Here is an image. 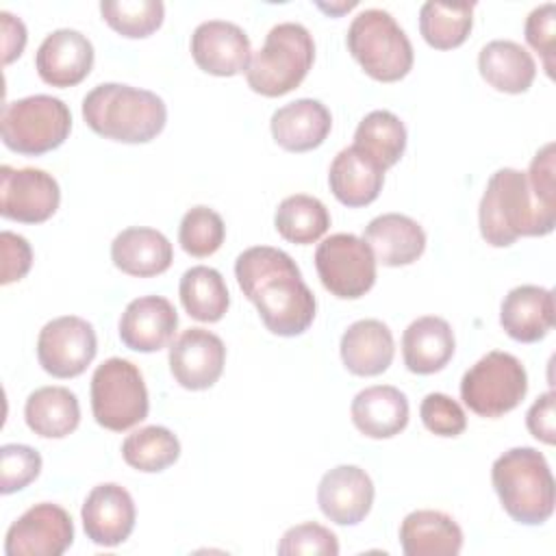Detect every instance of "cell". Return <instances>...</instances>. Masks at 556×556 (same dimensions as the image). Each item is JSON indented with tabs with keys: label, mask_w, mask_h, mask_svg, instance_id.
Wrapping results in <instances>:
<instances>
[{
	"label": "cell",
	"mask_w": 556,
	"mask_h": 556,
	"mask_svg": "<svg viewBox=\"0 0 556 556\" xmlns=\"http://www.w3.org/2000/svg\"><path fill=\"white\" fill-rule=\"evenodd\" d=\"M26 426L43 439H63L80 424L78 397L65 387H39L24 404Z\"/></svg>",
	"instance_id": "cell-30"
},
{
	"label": "cell",
	"mask_w": 556,
	"mask_h": 556,
	"mask_svg": "<svg viewBox=\"0 0 556 556\" xmlns=\"http://www.w3.org/2000/svg\"><path fill=\"white\" fill-rule=\"evenodd\" d=\"M482 239L493 248H508L519 237H545L556 226V208L541 204L526 172L502 167L491 174L478 206Z\"/></svg>",
	"instance_id": "cell-2"
},
{
	"label": "cell",
	"mask_w": 556,
	"mask_h": 556,
	"mask_svg": "<svg viewBox=\"0 0 556 556\" xmlns=\"http://www.w3.org/2000/svg\"><path fill=\"white\" fill-rule=\"evenodd\" d=\"M80 517L91 543L100 547H115L130 536L137 510L132 495L122 484L102 482L85 497Z\"/></svg>",
	"instance_id": "cell-16"
},
{
	"label": "cell",
	"mask_w": 556,
	"mask_h": 556,
	"mask_svg": "<svg viewBox=\"0 0 556 556\" xmlns=\"http://www.w3.org/2000/svg\"><path fill=\"white\" fill-rule=\"evenodd\" d=\"M83 119L104 139L148 143L165 128L167 106L154 91L102 83L83 98Z\"/></svg>",
	"instance_id": "cell-3"
},
{
	"label": "cell",
	"mask_w": 556,
	"mask_h": 556,
	"mask_svg": "<svg viewBox=\"0 0 556 556\" xmlns=\"http://www.w3.org/2000/svg\"><path fill=\"white\" fill-rule=\"evenodd\" d=\"M235 276L269 332L298 337L308 330L317 302L287 252L269 245L248 248L235 261Z\"/></svg>",
	"instance_id": "cell-1"
},
{
	"label": "cell",
	"mask_w": 556,
	"mask_h": 556,
	"mask_svg": "<svg viewBox=\"0 0 556 556\" xmlns=\"http://www.w3.org/2000/svg\"><path fill=\"white\" fill-rule=\"evenodd\" d=\"M180 456L178 437L165 426H146L128 434L122 443V458L137 471L156 473L174 465Z\"/></svg>",
	"instance_id": "cell-35"
},
{
	"label": "cell",
	"mask_w": 556,
	"mask_h": 556,
	"mask_svg": "<svg viewBox=\"0 0 556 556\" xmlns=\"http://www.w3.org/2000/svg\"><path fill=\"white\" fill-rule=\"evenodd\" d=\"M363 239L371 248L376 263L387 267L410 265L426 250L424 228L413 217L402 213H384L374 217L365 226Z\"/></svg>",
	"instance_id": "cell-22"
},
{
	"label": "cell",
	"mask_w": 556,
	"mask_h": 556,
	"mask_svg": "<svg viewBox=\"0 0 556 556\" xmlns=\"http://www.w3.org/2000/svg\"><path fill=\"white\" fill-rule=\"evenodd\" d=\"M452 326L437 315H424L410 321L402 334V356L408 371L428 376L441 371L454 356Z\"/></svg>",
	"instance_id": "cell-25"
},
{
	"label": "cell",
	"mask_w": 556,
	"mask_h": 556,
	"mask_svg": "<svg viewBox=\"0 0 556 556\" xmlns=\"http://www.w3.org/2000/svg\"><path fill=\"white\" fill-rule=\"evenodd\" d=\"M350 415L365 437L391 439L408 424V400L397 387L374 384L354 395Z\"/></svg>",
	"instance_id": "cell-24"
},
{
	"label": "cell",
	"mask_w": 556,
	"mask_h": 556,
	"mask_svg": "<svg viewBox=\"0 0 556 556\" xmlns=\"http://www.w3.org/2000/svg\"><path fill=\"white\" fill-rule=\"evenodd\" d=\"M61 202V189L52 174L37 167H0V215L22 224L50 219Z\"/></svg>",
	"instance_id": "cell-13"
},
{
	"label": "cell",
	"mask_w": 556,
	"mask_h": 556,
	"mask_svg": "<svg viewBox=\"0 0 556 556\" xmlns=\"http://www.w3.org/2000/svg\"><path fill=\"white\" fill-rule=\"evenodd\" d=\"M419 417L424 426L437 437H458L467 428V415L463 406L445 393H428L421 400Z\"/></svg>",
	"instance_id": "cell-40"
},
{
	"label": "cell",
	"mask_w": 556,
	"mask_h": 556,
	"mask_svg": "<svg viewBox=\"0 0 556 556\" xmlns=\"http://www.w3.org/2000/svg\"><path fill=\"white\" fill-rule=\"evenodd\" d=\"M491 482L508 517L523 526H541L554 513V476L534 447H510L495 458Z\"/></svg>",
	"instance_id": "cell-4"
},
{
	"label": "cell",
	"mask_w": 556,
	"mask_h": 556,
	"mask_svg": "<svg viewBox=\"0 0 556 556\" xmlns=\"http://www.w3.org/2000/svg\"><path fill=\"white\" fill-rule=\"evenodd\" d=\"M178 295L189 317L206 324L219 321L230 306L228 287L222 274L206 265H195L182 274Z\"/></svg>",
	"instance_id": "cell-32"
},
{
	"label": "cell",
	"mask_w": 556,
	"mask_h": 556,
	"mask_svg": "<svg viewBox=\"0 0 556 556\" xmlns=\"http://www.w3.org/2000/svg\"><path fill=\"white\" fill-rule=\"evenodd\" d=\"M554 391H547L534 400L526 413V426L530 434L547 445L556 443V421H554Z\"/></svg>",
	"instance_id": "cell-44"
},
{
	"label": "cell",
	"mask_w": 556,
	"mask_h": 556,
	"mask_svg": "<svg viewBox=\"0 0 556 556\" xmlns=\"http://www.w3.org/2000/svg\"><path fill=\"white\" fill-rule=\"evenodd\" d=\"M178 328V313L163 295H143L124 308L119 339L135 352H159L169 345Z\"/></svg>",
	"instance_id": "cell-19"
},
{
	"label": "cell",
	"mask_w": 556,
	"mask_h": 556,
	"mask_svg": "<svg viewBox=\"0 0 556 556\" xmlns=\"http://www.w3.org/2000/svg\"><path fill=\"white\" fill-rule=\"evenodd\" d=\"M191 56L195 65L213 76H235L248 70L252 48L245 30L226 20H208L191 35Z\"/></svg>",
	"instance_id": "cell-15"
},
{
	"label": "cell",
	"mask_w": 556,
	"mask_h": 556,
	"mask_svg": "<svg viewBox=\"0 0 556 556\" xmlns=\"http://www.w3.org/2000/svg\"><path fill=\"white\" fill-rule=\"evenodd\" d=\"M345 43L367 76L380 83L404 78L415 61L410 39L389 11H361L345 35Z\"/></svg>",
	"instance_id": "cell-6"
},
{
	"label": "cell",
	"mask_w": 556,
	"mask_h": 556,
	"mask_svg": "<svg viewBox=\"0 0 556 556\" xmlns=\"http://www.w3.org/2000/svg\"><path fill=\"white\" fill-rule=\"evenodd\" d=\"M315 61V41L306 26L298 22L276 24L258 52L252 54L245 80L254 93L278 98L306 78Z\"/></svg>",
	"instance_id": "cell-5"
},
{
	"label": "cell",
	"mask_w": 556,
	"mask_h": 556,
	"mask_svg": "<svg viewBox=\"0 0 556 556\" xmlns=\"http://www.w3.org/2000/svg\"><path fill=\"white\" fill-rule=\"evenodd\" d=\"M269 128L274 141L282 150L308 152L326 141L332 128V115L324 102L300 98L276 109Z\"/></svg>",
	"instance_id": "cell-21"
},
{
	"label": "cell",
	"mask_w": 556,
	"mask_h": 556,
	"mask_svg": "<svg viewBox=\"0 0 556 556\" xmlns=\"http://www.w3.org/2000/svg\"><path fill=\"white\" fill-rule=\"evenodd\" d=\"M315 267L321 285L341 300H356L376 282V256L352 232L326 237L315 250Z\"/></svg>",
	"instance_id": "cell-10"
},
{
	"label": "cell",
	"mask_w": 556,
	"mask_h": 556,
	"mask_svg": "<svg viewBox=\"0 0 556 556\" xmlns=\"http://www.w3.org/2000/svg\"><path fill=\"white\" fill-rule=\"evenodd\" d=\"M473 2H424L419 9V33L428 46L452 50L465 43L473 26Z\"/></svg>",
	"instance_id": "cell-34"
},
{
	"label": "cell",
	"mask_w": 556,
	"mask_h": 556,
	"mask_svg": "<svg viewBox=\"0 0 556 556\" xmlns=\"http://www.w3.org/2000/svg\"><path fill=\"white\" fill-rule=\"evenodd\" d=\"M100 13L122 37L143 39L163 24L165 4L161 0H106L100 2Z\"/></svg>",
	"instance_id": "cell-36"
},
{
	"label": "cell",
	"mask_w": 556,
	"mask_h": 556,
	"mask_svg": "<svg viewBox=\"0 0 556 556\" xmlns=\"http://www.w3.org/2000/svg\"><path fill=\"white\" fill-rule=\"evenodd\" d=\"M554 293L539 285H519L510 289L500 306L504 332L519 343L541 341L554 326Z\"/></svg>",
	"instance_id": "cell-20"
},
{
	"label": "cell",
	"mask_w": 556,
	"mask_h": 556,
	"mask_svg": "<svg viewBox=\"0 0 556 556\" xmlns=\"http://www.w3.org/2000/svg\"><path fill=\"white\" fill-rule=\"evenodd\" d=\"M111 261L119 271L128 276L150 278L169 269L174 261V248L169 239L156 228L130 226L113 239Z\"/></svg>",
	"instance_id": "cell-23"
},
{
	"label": "cell",
	"mask_w": 556,
	"mask_h": 556,
	"mask_svg": "<svg viewBox=\"0 0 556 556\" xmlns=\"http://www.w3.org/2000/svg\"><path fill=\"white\" fill-rule=\"evenodd\" d=\"M93 65V46L80 30L59 28L46 35L35 54V70L46 85L74 87L83 83Z\"/></svg>",
	"instance_id": "cell-18"
},
{
	"label": "cell",
	"mask_w": 556,
	"mask_h": 556,
	"mask_svg": "<svg viewBox=\"0 0 556 556\" xmlns=\"http://www.w3.org/2000/svg\"><path fill=\"white\" fill-rule=\"evenodd\" d=\"M72 130L67 104L54 96L35 93L7 102L0 117L2 143L26 156L56 150Z\"/></svg>",
	"instance_id": "cell-7"
},
{
	"label": "cell",
	"mask_w": 556,
	"mask_h": 556,
	"mask_svg": "<svg viewBox=\"0 0 556 556\" xmlns=\"http://www.w3.org/2000/svg\"><path fill=\"white\" fill-rule=\"evenodd\" d=\"M374 482L358 465H337L326 471L317 486L321 513L337 526L361 523L374 504Z\"/></svg>",
	"instance_id": "cell-17"
},
{
	"label": "cell",
	"mask_w": 556,
	"mask_h": 556,
	"mask_svg": "<svg viewBox=\"0 0 556 556\" xmlns=\"http://www.w3.org/2000/svg\"><path fill=\"white\" fill-rule=\"evenodd\" d=\"M41 471V454L24 443L0 447V493L11 495L28 486Z\"/></svg>",
	"instance_id": "cell-38"
},
{
	"label": "cell",
	"mask_w": 556,
	"mask_h": 556,
	"mask_svg": "<svg viewBox=\"0 0 556 556\" xmlns=\"http://www.w3.org/2000/svg\"><path fill=\"white\" fill-rule=\"evenodd\" d=\"M352 146L382 172H387L402 159L406 150V126L391 111H371L358 122Z\"/></svg>",
	"instance_id": "cell-31"
},
{
	"label": "cell",
	"mask_w": 556,
	"mask_h": 556,
	"mask_svg": "<svg viewBox=\"0 0 556 556\" xmlns=\"http://www.w3.org/2000/svg\"><path fill=\"white\" fill-rule=\"evenodd\" d=\"M224 237H226L224 219L211 206H202V204L193 206L180 219L178 243L187 254L195 258L215 254L222 248Z\"/></svg>",
	"instance_id": "cell-37"
},
{
	"label": "cell",
	"mask_w": 556,
	"mask_h": 556,
	"mask_svg": "<svg viewBox=\"0 0 556 556\" xmlns=\"http://www.w3.org/2000/svg\"><path fill=\"white\" fill-rule=\"evenodd\" d=\"M382 182L384 172L367 156H363L354 146L343 148L330 163V191L341 204L350 208L371 204L380 195Z\"/></svg>",
	"instance_id": "cell-28"
},
{
	"label": "cell",
	"mask_w": 556,
	"mask_h": 556,
	"mask_svg": "<svg viewBox=\"0 0 556 556\" xmlns=\"http://www.w3.org/2000/svg\"><path fill=\"white\" fill-rule=\"evenodd\" d=\"M528 185L534 193V198L556 208V185H554V143H545L532 159L528 172H526Z\"/></svg>",
	"instance_id": "cell-43"
},
{
	"label": "cell",
	"mask_w": 556,
	"mask_h": 556,
	"mask_svg": "<svg viewBox=\"0 0 556 556\" xmlns=\"http://www.w3.org/2000/svg\"><path fill=\"white\" fill-rule=\"evenodd\" d=\"M480 76L497 91L523 93L536 76L532 54L517 41L493 39L478 54Z\"/></svg>",
	"instance_id": "cell-29"
},
{
	"label": "cell",
	"mask_w": 556,
	"mask_h": 556,
	"mask_svg": "<svg viewBox=\"0 0 556 556\" xmlns=\"http://www.w3.org/2000/svg\"><path fill=\"white\" fill-rule=\"evenodd\" d=\"M0 20H2V46H4V63L9 65L11 61H15L24 46H26V26L20 17L11 15L9 11H0Z\"/></svg>",
	"instance_id": "cell-45"
},
{
	"label": "cell",
	"mask_w": 556,
	"mask_h": 556,
	"mask_svg": "<svg viewBox=\"0 0 556 556\" xmlns=\"http://www.w3.org/2000/svg\"><path fill=\"white\" fill-rule=\"evenodd\" d=\"M528 393V374L508 352L491 350L460 380V397L480 417H502L517 408Z\"/></svg>",
	"instance_id": "cell-9"
},
{
	"label": "cell",
	"mask_w": 556,
	"mask_h": 556,
	"mask_svg": "<svg viewBox=\"0 0 556 556\" xmlns=\"http://www.w3.org/2000/svg\"><path fill=\"white\" fill-rule=\"evenodd\" d=\"M91 410L96 421L113 432H124L148 417L150 400L139 367L113 356L91 376Z\"/></svg>",
	"instance_id": "cell-8"
},
{
	"label": "cell",
	"mask_w": 556,
	"mask_h": 556,
	"mask_svg": "<svg viewBox=\"0 0 556 556\" xmlns=\"http://www.w3.org/2000/svg\"><path fill=\"white\" fill-rule=\"evenodd\" d=\"M400 545L406 556H456L463 530L447 513L421 508L400 523Z\"/></svg>",
	"instance_id": "cell-27"
},
{
	"label": "cell",
	"mask_w": 556,
	"mask_h": 556,
	"mask_svg": "<svg viewBox=\"0 0 556 556\" xmlns=\"http://www.w3.org/2000/svg\"><path fill=\"white\" fill-rule=\"evenodd\" d=\"M317 7H319L321 11H326V13H330V15H341V13L350 11V9H354L356 2H341V4H324V2H319Z\"/></svg>",
	"instance_id": "cell-46"
},
{
	"label": "cell",
	"mask_w": 556,
	"mask_h": 556,
	"mask_svg": "<svg viewBox=\"0 0 556 556\" xmlns=\"http://www.w3.org/2000/svg\"><path fill=\"white\" fill-rule=\"evenodd\" d=\"M0 248H2V285H11L22 280L30 265H33V248L30 243L11 230L0 232Z\"/></svg>",
	"instance_id": "cell-42"
},
{
	"label": "cell",
	"mask_w": 556,
	"mask_h": 556,
	"mask_svg": "<svg viewBox=\"0 0 556 556\" xmlns=\"http://www.w3.org/2000/svg\"><path fill=\"white\" fill-rule=\"evenodd\" d=\"M526 41L530 43V48H534L541 59H543V67L547 72L549 78H554V43H556V4L554 2H545L536 9L530 11V15L526 17Z\"/></svg>",
	"instance_id": "cell-41"
},
{
	"label": "cell",
	"mask_w": 556,
	"mask_h": 556,
	"mask_svg": "<svg viewBox=\"0 0 556 556\" xmlns=\"http://www.w3.org/2000/svg\"><path fill=\"white\" fill-rule=\"evenodd\" d=\"M74 541V523L65 508L41 502L22 513L7 530V556H61Z\"/></svg>",
	"instance_id": "cell-12"
},
{
	"label": "cell",
	"mask_w": 556,
	"mask_h": 556,
	"mask_svg": "<svg viewBox=\"0 0 556 556\" xmlns=\"http://www.w3.org/2000/svg\"><path fill=\"white\" fill-rule=\"evenodd\" d=\"M226 363L224 341L204 328H187L169 348V371L189 391L211 389Z\"/></svg>",
	"instance_id": "cell-14"
},
{
	"label": "cell",
	"mask_w": 556,
	"mask_h": 556,
	"mask_svg": "<svg viewBox=\"0 0 556 556\" xmlns=\"http://www.w3.org/2000/svg\"><path fill=\"white\" fill-rule=\"evenodd\" d=\"M98 339L93 326L76 315L48 321L37 337V361L54 378H76L96 358Z\"/></svg>",
	"instance_id": "cell-11"
},
{
	"label": "cell",
	"mask_w": 556,
	"mask_h": 556,
	"mask_svg": "<svg viewBox=\"0 0 556 556\" xmlns=\"http://www.w3.org/2000/svg\"><path fill=\"white\" fill-rule=\"evenodd\" d=\"M341 361L354 376H378L389 369L395 354L393 334L380 319H358L341 337Z\"/></svg>",
	"instance_id": "cell-26"
},
{
	"label": "cell",
	"mask_w": 556,
	"mask_h": 556,
	"mask_svg": "<svg viewBox=\"0 0 556 556\" xmlns=\"http://www.w3.org/2000/svg\"><path fill=\"white\" fill-rule=\"evenodd\" d=\"M278 554L282 556H337L339 554V541L337 534L332 530H328L321 523L315 521H306V523H298L293 528H289L280 543H278Z\"/></svg>",
	"instance_id": "cell-39"
},
{
	"label": "cell",
	"mask_w": 556,
	"mask_h": 556,
	"mask_svg": "<svg viewBox=\"0 0 556 556\" xmlns=\"http://www.w3.org/2000/svg\"><path fill=\"white\" fill-rule=\"evenodd\" d=\"M274 226L282 239L298 245H308L326 235L330 213L321 200L306 193H293L278 204Z\"/></svg>",
	"instance_id": "cell-33"
}]
</instances>
